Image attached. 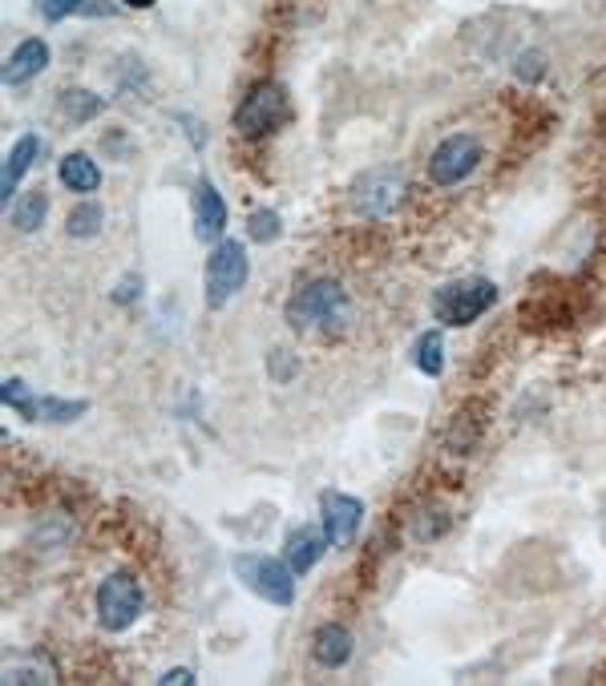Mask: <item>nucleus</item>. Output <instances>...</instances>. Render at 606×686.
Returning <instances> with one entry per match:
<instances>
[{"instance_id":"f257e3e1","label":"nucleus","mask_w":606,"mask_h":686,"mask_svg":"<svg viewBox=\"0 0 606 686\" xmlns=\"http://www.w3.org/2000/svg\"><path fill=\"white\" fill-rule=\"evenodd\" d=\"M287 121H292V98H287V89L280 81L252 86V93L235 109V130L243 138H267V133H275L280 126H287Z\"/></svg>"},{"instance_id":"f03ea898","label":"nucleus","mask_w":606,"mask_h":686,"mask_svg":"<svg viewBox=\"0 0 606 686\" xmlns=\"http://www.w3.org/2000/svg\"><path fill=\"white\" fill-rule=\"evenodd\" d=\"M252 275V263H247V247L238 238H219L215 250L207 259V303L219 311L243 292V283Z\"/></svg>"},{"instance_id":"7ed1b4c3","label":"nucleus","mask_w":606,"mask_h":686,"mask_svg":"<svg viewBox=\"0 0 606 686\" xmlns=\"http://www.w3.org/2000/svg\"><path fill=\"white\" fill-rule=\"evenodd\" d=\"M498 299V287L489 279H461V283H449L437 292L433 299V315L444 323V327H469V323L489 311Z\"/></svg>"},{"instance_id":"20e7f679","label":"nucleus","mask_w":606,"mask_h":686,"mask_svg":"<svg viewBox=\"0 0 606 686\" xmlns=\"http://www.w3.org/2000/svg\"><path fill=\"white\" fill-rule=\"evenodd\" d=\"M235 573L252 594H259V598L271 601V606H292V601H296V573H292V566L275 561V557L238 554Z\"/></svg>"},{"instance_id":"39448f33","label":"nucleus","mask_w":606,"mask_h":686,"mask_svg":"<svg viewBox=\"0 0 606 686\" xmlns=\"http://www.w3.org/2000/svg\"><path fill=\"white\" fill-rule=\"evenodd\" d=\"M344 287L336 279H315L308 283L304 292L292 295V303H287V323L299 327V332H311V327H327V323H336L344 315Z\"/></svg>"},{"instance_id":"423d86ee","label":"nucleus","mask_w":606,"mask_h":686,"mask_svg":"<svg viewBox=\"0 0 606 686\" xmlns=\"http://www.w3.org/2000/svg\"><path fill=\"white\" fill-rule=\"evenodd\" d=\"M142 585L133 582L130 573H114V578H105L102 590H98V622L102 630L109 634H121V630H130L138 618H142Z\"/></svg>"},{"instance_id":"0eeeda50","label":"nucleus","mask_w":606,"mask_h":686,"mask_svg":"<svg viewBox=\"0 0 606 686\" xmlns=\"http://www.w3.org/2000/svg\"><path fill=\"white\" fill-rule=\"evenodd\" d=\"M404 198V174L392 170V166H372L364 174L356 178L352 186V206L369 219H385L392 215Z\"/></svg>"},{"instance_id":"6e6552de","label":"nucleus","mask_w":606,"mask_h":686,"mask_svg":"<svg viewBox=\"0 0 606 686\" xmlns=\"http://www.w3.org/2000/svg\"><path fill=\"white\" fill-rule=\"evenodd\" d=\"M481 161V142L474 133H449L441 146L433 150L429 158V178L437 186H457L477 170Z\"/></svg>"},{"instance_id":"1a4fd4ad","label":"nucleus","mask_w":606,"mask_h":686,"mask_svg":"<svg viewBox=\"0 0 606 686\" xmlns=\"http://www.w3.org/2000/svg\"><path fill=\"white\" fill-rule=\"evenodd\" d=\"M0 400L16 409L25 420H49V424H65L86 412V400H57V396H33L21 380H4L0 388Z\"/></svg>"},{"instance_id":"9d476101","label":"nucleus","mask_w":606,"mask_h":686,"mask_svg":"<svg viewBox=\"0 0 606 686\" xmlns=\"http://www.w3.org/2000/svg\"><path fill=\"white\" fill-rule=\"evenodd\" d=\"M360 521H364V505L348 493H324L320 496V529H324L327 545H352L356 533H360Z\"/></svg>"},{"instance_id":"9b49d317","label":"nucleus","mask_w":606,"mask_h":686,"mask_svg":"<svg viewBox=\"0 0 606 686\" xmlns=\"http://www.w3.org/2000/svg\"><path fill=\"white\" fill-rule=\"evenodd\" d=\"M49 44L41 41V37H29V41H21L9 53V61H4V69H0V77H4V86H29L33 77H41L44 69H49Z\"/></svg>"},{"instance_id":"f8f14e48","label":"nucleus","mask_w":606,"mask_h":686,"mask_svg":"<svg viewBox=\"0 0 606 686\" xmlns=\"http://www.w3.org/2000/svg\"><path fill=\"white\" fill-rule=\"evenodd\" d=\"M227 231V203H222V194L215 191V182L203 178L198 186H194V234L203 238V243H215L222 238Z\"/></svg>"},{"instance_id":"ddd939ff","label":"nucleus","mask_w":606,"mask_h":686,"mask_svg":"<svg viewBox=\"0 0 606 686\" xmlns=\"http://www.w3.org/2000/svg\"><path fill=\"white\" fill-rule=\"evenodd\" d=\"M41 138L37 133H21L13 142V150H9V158H4V170H0V198L9 203L16 194V186H21V178L33 170V161L41 158Z\"/></svg>"},{"instance_id":"4468645a","label":"nucleus","mask_w":606,"mask_h":686,"mask_svg":"<svg viewBox=\"0 0 606 686\" xmlns=\"http://www.w3.org/2000/svg\"><path fill=\"white\" fill-rule=\"evenodd\" d=\"M57 178H61V186H69L74 194H93L102 186V166L89 158V154L74 150V154H65V158L57 161Z\"/></svg>"},{"instance_id":"2eb2a0df","label":"nucleus","mask_w":606,"mask_h":686,"mask_svg":"<svg viewBox=\"0 0 606 686\" xmlns=\"http://www.w3.org/2000/svg\"><path fill=\"white\" fill-rule=\"evenodd\" d=\"M324 549H327V538L320 533V529H311V526H299L292 538H287V566H292V573H308L320 557H324Z\"/></svg>"},{"instance_id":"dca6fc26","label":"nucleus","mask_w":606,"mask_h":686,"mask_svg":"<svg viewBox=\"0 0 606 686\" xmlns=\"http://www.w3.org/2000/svg\"><path fill=\"white\" fill-rule=\"evenodd\" d=\"M311 655L320 666H344L352 658V634L344 626H324L311 643Z\"/></svg>"},{"instance_id":"f3484780","label":"nucleus","mask_w":606,"mask_h":686,"mask_svg":"<svg viewBox=\"0 0 606 686\" xmlns=\"http://www.w3.org/2000/svg\"><path fill=\"white\" fill-rule=\"evenodd\" d=\"M44 215H49V194L44 191H25L13 203V226L21 234L37 231V226L44 222Z\"/></svg>"},{"instance_id":"a211bd4d","label":"nucleus","mask_w":606,"mask_h":686,"mask_svg":"<svg viewBox=\"0 0 606 686\" xmlns=\"http://www.w3.org/2000/svg\"><path fill=\"white\" fill-rule=\"evenodd\" d=\"M105 109V102L89 89H65L61 93V114L69 117V126H81L89 117H98Z\"/></svg>"},{"instance_id":"6ab92c4d","label":"nucleus","mask_w":606,"mask_h":686,"mask_svg":"<svg viewBox=\"0 0 606 686\" xmlns=\"http://www.w3.org/2000/svg\"><path fill=\"white\" fill-rule=\"evenodd\" d=\"M105 226V210L98 203H81L69 210V219H65V231L69 238H93V234Z\"/></svg>"},{"instance_id":"aec40b11","label":"nucleus","mask_w":606,"mask_h":686,"mask_svg":"<svg viewBox=\"0 0 606 686\" xmlns=\"http://www.w3.org/2000/svg\"><path fill=\"white\" fill-rule=\"evenodd\" d=\"M416 367L425 376H441L444 372V339L441 332H429V336L416 344Z\"/></svg>"},{"instance_id":"412c9836","label":"nucleus","mask_w":606,"mask_h":686,"mask_svg":"<svg viewBox=\"0 0 606 686\" xmlns=\"http://www.w3.org/2000/svg\"><path fill=\"white\" fill-rule=\"evenodd\" d=\"M247 234H252L255 243H275L283 234V219L275 210H255L252 219H247Z\"/></svg>"},{"instance_id":"4be33fe9","label":"nucleus","mask_w":606,"mask_h":686,"mask_svg":"<svg viewBox=\"0 0 606 686\" xmlns=\"http://www.w3.org/2000/svg\"><path fill=\"white\" fill-rule=\"evenodd\" d=\"M37 9H41L44 21H65L69 13H81L86 9V0H33Z\"/></svg>"},{"instance_id":"5701e85b","label":"nucleus","mask_w":606,"mask_h":686,"mask_svg":"<svg viewBox=\"0 0 606 686\" xmlns=\"http://www.w3.org/2000/svg\"><path fill=\"white\" fill-rule=\"evenodd\" d=\"M542 53H530V57H526V69H518V77H526V81H533V77H542Z\"/></svg>"},{"instance_id":"b1692460","label":"nucleus","mask_w":606,"mask_h":686,"mask_svg":"<svg viewBox=\"0 0 606 686\" xmlns=\"http://www.w3.org/2000/svg\"><path fill=\"white\" fill-rule=\"evenodd\" d=\"M163 683H170V686H186V683H194V674H191V671H170V674H163Z\"/></svg>"},{"instance_id":"393cba45","label":"nucleus","mask_w":606,"mask_h":686,"mask_svg":"<svg viewBox=\"0 0 606 686\" xmlns=\"http://www.w3.org/2000/svg\"><path fill=\"white\" fill-rule=\"evenodd\" d=\"M126 9H150V4H158V0H121Z\"/></svg>"}]
</instances>
